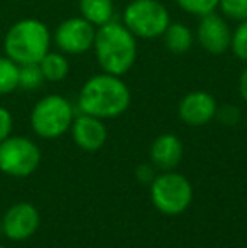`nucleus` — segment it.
I'll return each mask as SVG.
<instances>
[{"mask_svg": "<svg viewBox=\"0 0 247 248\" xmlns=\"http://www.w3.org/2000/svg\"><path fill=\"white\" fill-rule=\"evenodd\" d=\"M80 110L97 118H114L122 115L131 105V92L120 76L102 73L92 76L78 96Z\"/></svg>", "mask_w": 247, "mask_h": 248, "instance_id": "f257e3e1", "label": "nucleus"}, {"mask_svg": "<svg viewBox=\"0 0 247 248\" xmlns=\"http://www.w3.org/2000/svg\"><path fill=\"white\" fill-rule=\"evenodd\" d=\"M93 49L103 73L122 76L135 62L137 43L135 36L124 24L112 20L105 26H100L97 31Z\"/></svg>", "mask_w": 247, "mask_h": 248, "instance_id": "f03ea898", "label": "nucleus"}, {"mask_svg": "<svg viewBox=\"0 0 247 248\" xmlns=\"http://www.w3.org/2000/svg\"><path fill=\"white\" fill-rule=\"evenodd\" d=\"M51 34L46 24L37 19H22L5 34L3 51L17 64L39 62L49 52Z\"/></svg>", "mask_w": 247, "mask_h": 248, "instance_id": "7ed1b4c3", "label": "nucleus"}, {"mask_svg": "<svg viewBox=\"0 0 247 248\" xmlns=\"http://www.w3.org/2000/svg\"><path fill=\"white\" fill-rule=\"evenodd\" d=\"M75 120L73 107L65 96L48 95L34 105L31 113L33 130L43 139H58L71 128Z\"/></svg>", "mask_w": 247, "mask_h": 248, "instance_id": "20e7f679", "label": "nucleus"}, {"mask_svg": "<svg viewBox=\"0 0 247 248\" xmlns=\"http://www.w3.org/2000/svg\"><path fill=\"white\" fill-rule=\"evenodd\" d=\"M169 24V12L159 0H132L124 10V26L137 37H159Z\"/></svg>", "mask_w": 247, "mask_h": 248, "instance_id": "39448f33", "label": "nucleus"}, {"mask_svg": "<svg viewBox=\"0 0 247 248\" xmlns=\"http://www.w3.org/2000/svg\"><path fill=\"white\" fill-rule=\"evenodd\" d=\"M151 199L165 215H181L193 199V187L185 176L168 170L156 176L151 183Z\"/></svg>", "mask_w": 247, "mask_h": 248, "instance_id": "423d86ee", "label": "nucleus"}, {"mask_svg": "<svg viewBox=\"0 0 247 248\" xmlns=\"http://www.w3.org/2000/svg\"><path fill=\"white\" fill-rule=\"evenodd\" d=\"M41 150L26 137H7L0 142V170L12 177H27L37 169Z\"/></svg>", "mask_w": 247, "mask_h": 248, "instance_id": "0eeeda50", "label": "nucleus"}, {"mask_svg": "<svg viewBox=\"0 0 247 248\" xmlns=\"http://www.w3.org/2000/svg\"><path fill=\"white\" fill-rule=\"evenodd\" d=\"M95 26L83 17H71L58 26L54 32V43L66 54H83L93 47Z\"/></svg>", "mask_w": 247, "mask_h": 248, "instance_id": "6e6552de", "label": "nucleus"}, {"mask_svg": "<svg viewBox=\"0 0 247 248\" xmlns=\"http://www.w3.org/2000/svg\"><path fill=\"white\" fill-rule=\"evenodd\" d=\"M39 213L31 202H17L10 206L2 219V233L14 242L27 240L39 228Z\"/></svg>", "mask_w": 247, "mask_h": 248, "instance_id": "1a4fd4ad", "label": "nucleus"}, {"mask_svg": "<svg viewBox=\"0 0 247 248\" xmlns=\"http://www.w3.org/2000/svg\"><path fill=\"white\" fill-rule=\"evenodd\" d=\"M197 39L207 52L222 54L231 47L232 31L224 17L210 12L207 16H201L197 29Z\"/></svg>", "mask_w": 247, "mask_h": 248, "instance_id": "9d476101", "label": "nucleus"}, {"mask_svg": "<svg viewBox=\"0 0 247 248\" xmlns=\"http://www.w3.org/2000/svg\"><path fill=\"white\" fill-rule=\"evenodd\" d=\"M217 101L207 92H191L180 103V118L191 127L207 125L217 113Z\"/></svg>", "mask_w": 247, "mask_h": 248, "instance_id": "9b49d317", "label": "nucleus"}, {"mask_svg": "<svg viewBox=\"0 0 247 248\" xmlns=\"http://www.w3.org/2000/svg\"><path fill=\"white\" fill-rule=\"evenodd\" d=\"M71 134L76 145L86 152H95L102 149L107 140V128L102 118L92 117V115H80L73 120Z\"/></svg>", "mask_w": 247, "mask_h": 248, "instance_id": "f8f14e48", "label": "nucleus"}, {"mask_svg": "<svg viewBox=\"0 0 247 248\" xmlns=\"http://www.w3.org/2000/svg\"><path fill=\"white\" fill-rule=\"evenodd\" d=\"M149 157L154 167L163 170H171L181 162L183 157V144L176 135L165 134L159 135L151 145Z\"/></svg>", "mask_w": 247, "mask_h": 248, "instance_id": "ddd939ff", "label": "nucleus"}, {"mask_svg": "<svg viewBox=\"0 0 247 248\" xmlns=\"http://www.w3.org/2000/svg\"><path fill=\"white\" fill-rule=\"evenodd\" d=\"M80 14L93 26H105L114 20L112 0H80Z\"/></svg>", "mask_w": 247, "mask_h": 248, "instance_id": "4468645a", "label": "nucleus"}, {"mask_svg": "<svg viewBox=\"0 0 247 248\" xmlns=\"http://www.w3.org/2000/svg\"><path fill=\"white\" fill-rule=\"evenodd\" d=\"M163 37H165L166 47L175 54H183V52L190 51L191 44H193V32L190 31V27L181 22L169 24Z\"/></svg>", "mask_w": 247, "mask_h": 248, "instance_id": "2eb2a0df", "label": "nucleus"}, {"mask_svg": "<svg viewBox=\"0 0 247 248\" xmlns=\"http://www.w3.org/2000/svg\"><path fill=\"white\" fill-rule=\"evenodd\" d=\"M39 68L44 75L46 81H61L68 76L69 62L60 52H48L43 59L39 61Z\"/></svg>", "mask_w": 247, "mask_h": 248, "instance_id": "dca6fc26", "label": "nucleus"}, {"mask_svg": "<svg viewBox=\"0 0 247 248\" xmlns=\"http://www.w3.org/2000/svg\"><path fill=\"white\" fill-rule=\"evenodd\" d=\"M19 88V64L7 56H0V95Z\"/></svg>", "mask_w": 247, "mask_h": 248, "instance_id": "f3484780", "label": "nucleus"}, {"mask_svg": "<svg viewBox=\"0 0 247 248\" xmlns=\"http://www.w3.org/2000/svg\"><path fill=\"white\" fill-rule=\"evenodd\" d=\"M43 81H46V79H44V75L39 68V62L19 66V88L37 90L43 85Z\"/></svg>", "mask_w": 247, "mask_h": 248, "instance_id": "a211bd4d", "label": "nucleus"}, {"mask_svg": "<svg viewBox=\"0 0 247 248\" xmlns=\"http://www.w3.org/2000/svg\"><path fill=\"white\" fill-rule=\"evenodd\" d=\"M180 7L185 12L193 14V16H207L210 12H215L220 0H176Z\"/></svg>", "mask_w": 247, "mask_h": 248, "instance_id": "6ab92c4d", "label": "nucleus"}, {"mask_svg": "<svg viewBox=\"0 0 247 248\" xmlns=\"http://www.w3.org/2000/svg\"><path fill=\"white\" fill-rule=\"evenodd\" d=\"M218 9L225 17L244 22L247 20V0H220Z\"/></svg>", "mask_w": 247, "mask_h": 248, "instance_id": "aec40b11", "label": "nucleus"}, {"mask_svg": "<svg viewBox=\"0 0 247 248\" xmlns=\"http://www.w3.org/2000/svg\"><path fill=\"white\" fill-rule=\"evenodd\" d=\"M231 49L235 54V58L247 62V20L239 24L237 29L232 32Z\"/></svg>", "mask_w": 247, "mask_h": 248, "instance_id": "412c9836", "label": "nucleus"}, {"mask_svg": "<svg viewBox=\"0 0 247 248\" xmlns=\"http://www.w3.org/2000/svg\"><path fill=\"white\" fill-rule=\"evenodd\" d=\"M215 117H218V120L225 125H235L241 120V111L234 105H224L222 108H217Z\"/></svg>", "mask_w": 247, "mask_h": 248, "instance_id": "4be33fe9", "label": "nucleus"}, {"mask_svg": "<svg viewBox=\"0 0 247 248\" xmlns=\"http://www.w3.org/2000/svg\"><path fill=\"white\" fill-rule=\"evenodd\" d=\"M14 127V118L7 108L0 107V142H3L7 137H10V132Z\"/></svg>", "mask_w": 247, "mask_h": 248, "instance_id": "5701e85b", "label": "nucleus"}, {"mask_svg": "<svg viewBox=\"0 0 247 248\" xmlns=\"http://www.w3.org/2000/svg\"><path fill=\"white\" fill-rule=\"evenodd\" d=\"M156 167L152 164H141L135 167V179L144 184H151L156 177Z\"/></svg>", "mask_w": 247, "mask_h": 248, "instance_id": "b1692460", "label": "nucleus"}, {"mask_svg": "<svg viewBox=\"0 0 247 248\" xmlns=\"http://www.w3.org/2000/svg\"><path fill=\"white\" fill-rule=\"evenodd\" d=\"M239 90H241V95L244 101L247 103V69L241 75V81H239Z\"/></svg>", "mask_w": 247, "mask_h": 248, "instance_id": "393cba45", "label": "nucleus"}, {"mask_svg": "<svg viewBox=\"0 0 247 248\" xmlns=\"http://www.w3.org/2000/svg\"><path fill=\"white\" fill-rule=\"evenodd\" d=\"M0 235H2V221H0Z\"/></svg>", "mask_w": 247, "mask_h": 248, "instance_id": "a878e982", "label": "nucleus"}, {"mask_svg": "<svg viewBox=\"0 0 247 248\" xmlns=\"http://www.w3.org/2000/svg\"><path fill=\"white\" fill-rule=\"evenodd\" d=\"M0 248H7V247H3V245H0Z\"/></svg>", "mask_w": 247, "mask_h": 248, "instance_id": "bb28decb", "label": "nucleus"}]
</instances>
